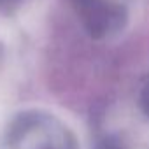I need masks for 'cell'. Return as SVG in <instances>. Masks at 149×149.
<instances>
[{
    "instance_id": "obj_1",
    "label": "cell",
    "mask_w": 149,
    "mask_h": 149,
    "mask_svg": "<svg viewBox=\"0 0 149 149\" xmlns=\"http://www.w3.org/2000/svg\"><path fill=\"white\" fill-rule=\"evenodd\" d=\"M74 11L93 39L119 33L126 25V11L114 0H72Z\"/></svg>"
},
{
    "instance_id": "obj_2",
    "label": "cell",
    "mask_w": 149,
    "mask_h": 149,
    "mask_svg": "<svg viewBox=\"0 0 149 149\" xmlns=\"http://www.w3.org/2000/svg\"><path fill=\"white\" fill-rule=\"evenodd\" d=\"M97 149H125V146L116 137H107L97 146Z\"/></svg>"
},
{
    "instance_id": "obj_3",
    "label": "cell",
    "mask_w": 149,
    "mask_h": 149,
    "mask_svg": "<svg viewBox=\"0 0 149 149\" xmlns=\"http://www.w3.org/2000/svg\"><path fill=\"white\" fill-rule=\"evenodd\" d=\"M140 107H142V111L149 116V83L144 86V90H142V93H140Z\"/></svg>"
}]
</instances>
